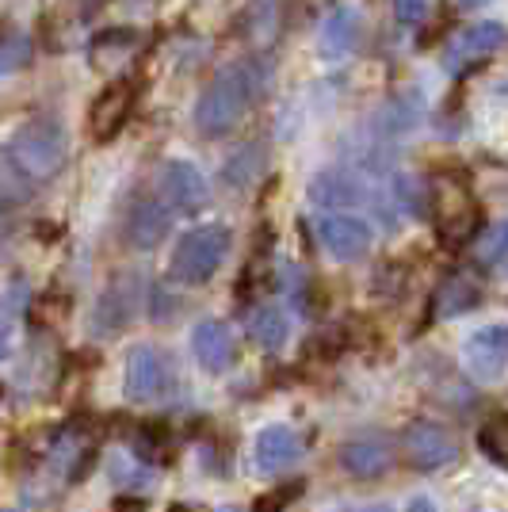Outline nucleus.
Segmentation results:
<instances>
[{
  "mask_svg": "<svg viewBox=\"0 0 508 512\" xmlns=\"http://www.w3.org/2000/svg\"><path fill=\"white\" fill-rule=\"evenodd\" d=\"M249 337H253L260 348H283L287 337H291V321L283 314V306H276V302L256 306L253 318H249Z\"/></svg>",
  "mask_w": 508,
  "mask_h": 512,
  "instance_id": "412c9836",
  "label": "nucleus"
},
{
  "mask_svg": "<svg viewBox=\"0 0 508 512\" xmlns=\"http://www.w3.org/2000/svg\"><path fill=\"white\" fill-rule=\"evenodd\" d=\"M161 199L169 203L172 211L191 214L207 203V176L195 169L191 161H169L161 169Z\"/></svg>",
  "mask_w": 508,
  "mask_h": 512,
  "instance_id": "2eb2a0df",
  "label": "nucleus"
},
{
  "mask_svg": "<svg viewBox=\"0 0 508 512\" xmlns=\"http://www.w3.org/2000/svg\"><path fill=\"white\" fill-rule=\"evenodd\" d=\"M4 222H8V214H4V203H0V230H4Z\"/></svg>",
  "mask_w": 508,
  "mask_h": 512,
  "instance_id": "2f4dec72",
  "label": "nucleus"
},
{
  "mask_svg": "<svg viewBox=\"0 0 508 512\" xmlns=\"http://www.w3.org/2000/svg\"><path fill=\"white\" fill-rule=\"evenodd\" d=\"M478 302H482V287L466 276V272H455V276H447L444 283L436 287L432 314H436V318H459L466 310H474Z\"/></svg>",
  "mask_w": 508,
  "mask_h": 512,
  "instance_id": "aec40b11",
  "label": "nucleus"
},
{
  "mask_svg": "<svg viewBox=\"0 0 508 512\" xmlns=\"http://www.w3.org/2000/svg\"><path fill=\"white\" fill-rule=\"evenodd\" d=\"M478 448H482L489 463L508 470V413H497V417H489L486 425L478 428Z\"/></svg>",
  "mask_w": 508,
  "mask_h": 512,
  "instance_id": "5701e85b",
  "label": "nucleus"
},
{
  "mask_svg": "<svg viewBox=\"0 0 508 512\" xmlns=\"http://www.w3.org/2000/svg\"><path fill=\"white\" fill-rule=\"evenodd\" d=\"M298 455H302V436H298L295 428L268 425L256 436V467L264 470V474L295 467Z\"/></svg>",
  "mask_w": 508,
  "mask_h": 512,
  "instance_id": "a211bd4d",
  "label": "nucleus"
},
{
  "mask_svg": "<svg viewBox=\"0 0 508 512\" xmlns=\"http://www.w3.org/2000/svg\"><path fill=\"white\" fill-rule=\"evenodd\" d=\"M176 386V367L157 344H138L127 356V398L130 402H161Z\"/></svg>",
  "mask_w": 508,
  "mask_h": 512,
  "instance_id": "39448f33",
  "label": "nucleus"
},
{
  "mask_svg": "<svg viewBox=\"0 0 508 512\" xmlns=\"http://www.w3.org/2000/svg\"><path fill=\"white\" fill-rule=\"evenodd\" d=\"M463 8H482V4H489V0H459Z\"/></svg>",
  "mask_w": 508,
  "mask_h": 512,
  "instance_id": "7c9ffc66",
  "label": "nucleus"
},
{
  "mask_svg": "<svg viewBox=\"0 0 508 512\" xmlns=\"http://www.w3.org/2000/svg\"><path fill=\"white\" fill-rule=\"evenodd\" d=\"M233 245V234L226 226H195L188 234L180 237V245L172 249V264H169V276L184 287H199V283H211L218 276V268L226 264Z\"/></svg>",
  "mask_w": 508,
  "mask_h": 512,
  "instance_id": "7ed1b4c3",
  "label": "nucleus"
},
{
  "mask_svg": "<svg viewBox=\"0 0 508 512\" xmlns=\"http://www.w3.org/2000/svg\"><path fill=\"white\" fill-rule=\"evenodd\" d=\"M8 352H12V337H8V329H4V325H0V360H4V356H8Z\"/></svg>",
  "mask_w": 508,
  "mask_h": 512,
  "instance_id": "c756f323",
  "label": "nucleus"
},
{
  "mask_svg": "<svg viewBox=\"0 0 508 512\" xmlns=\"http://www.w3.org/2000/svg\"><path fill=\"white\" fill-rule=\"evenodd\" d=\"M463 360L474 379L493 383L508 367V325H482L463 344Z\"/></svg>",
  "mask_w": 508,
  "mask_h": 512,
  "instance_id": "f8f14e48",
  "label": "nucleus"
},
{
  "mask_svg": "<svg viewBox=\"0 0 508 512\" xmlns=\"http://www.w3.org/2000/svg\"><path fill=\"white\" fill-rule=\"evenodd\" d=\"M172 226V207L157 195H142L130 203L127 218H123V237L130 249H157Z\"/></svg>",
  "mask_w": 508,
  "mask_h": 512,
  "instance_id": "ddd939ff",
  "label": "nucleus"
},
{
  "mask_svg": "<svg viewBox=\"0 0 508 512\" xmlns=\"http://www.w3.org/2000/svg\"><path fill=\"white\" fill-rule=\"evenodd\" d=\"M508 46V27L505 23H474V27H463L451 46H447L444 54V65L447 73H466V69H474V65H482L486 58H493L497 50H505Z\"/></svg>",
  "mask_w": 508,
  "mask_h": 512,
  "instance_id": "1a4fd4ad",
  "label": "nucleus"
},
{
  "mask_svg": "<svg viewBox=\"0 0 508 512\" xmlns=\"http://www.w3.org/2000/svg\"><path fill=\"white\" fill-rule=\"evenodd\" d=\"M298 493H302V486H298V482H291V486H283V490L260 497V505H256L253 512H283L287 505H291V497H298Z\"/></svg>",
  "mask_w": 508,
  "mask_h": 512,
  "instance_id": "cd10ccee",
  "label": "nucleus"
},
{
  "mask_svg": "<svg viewBox=\"0 0 508 512\" xmlns=\"http://www.w3.org/2000/svg\"><path fill=\"white\" fill-rule=\"evenodd\" d=\"M0 512H20V509H0Z\"/></svg>",
  "mask_w": 508,
  "mask_h": 512,
  "instance_id": "72a5a7b5",
  "label": "nucleus"
},
{
  "mask_svg": "<svg viewBox=\"0 0 508 512\" xmlns=\"http://www.w3.org/2000/svg\"><path fill=\"white\" fill-rule=\"evenodd\" d=\"M363 39V12L352 0H340L325 12V20L318 27V54L329 65L348 62L356 54V46Z\"/></svg>",
  "mask_w": 508,
  "mask_h": 512,
  "instance_id": "6e6552de",
  "label": "nucleus"
},
{
  "mask_svg": "<svg viewBox=\"0 0 508 512\" xmlns=\"http://www.w3.org/2000/svg\"><path fill=\"white\" fill-rule=\"evenodd\" d=\"M191 348H195L199 367H203V371H211V375L230 371L233 360H237L233 329L218 318H207V321H199V325H195V333H191Z\"/></svg>",
  "mask_w": 508,
  "mask_h": 512,
  "instance_id": "dca6fc26",
  "label": "nucleus"
},
{
  "mask_svg": "<svg viewBox=\"0 0 508 512\" xmlns=\"http://www.w3.org/2000/svg\"><path fill=\"white\" fill-rule=\"evenodd\" d=\"M428 8H432V0H394V20L402 27H417L428 16Z\"/></svg>",
  "mask_w": 508,
  "mask_h": 512,
  "instance_id": "bb28decb",
  "label": "nucleus"
},
{
  "mask_svg": "<svg viewBox=\"0 0 508 512\" xmlns=\"http://www.w3.org/2000/svg\"><path fill=\"white\" fill-rule=\"evenodd\" d=\"M417 123H421V100H417L413 92H402V96H394L390 104H382L379 111H375V119H371V138L386 146V142L405 138Z\"/></svg>",
  "mask_w": 508,
  "mask_h": 512,
  "instance_id": "6ab92c4d",
  "label": "nucleus"
},
{
  "mask_svg": "<svg viewBox=\"0 0 508 512\" xmlns=\"http://www.w3.org/2000/svg\"><path fill=\"white\" fill-rule=\"evenodd\" d=\"M264 85H268V69L256 58H237V62L222 65L211 77V85L203 88L199 104H195V130L203 138L230 134L253 111Z\"/></svg>",
  "mask_w": 508,
  "mask_h": 512,
  "instance_id": "f257e3e1",
  "label": "nucleus"
},
{
  "mask_svg": "<svg viewBox=\"0 0 508 512\" xmlns=\"http://www.w3.org/2000/svg\"><path fill=\"white\" fill-rule=\"evenodd\" d=\"M31 62V39L23 31H0V81Z\"/></svg>",
  "mask_w": 508,
  "mask_h": 512,
  "instance_id": "a878e982",
  "label": "nucleus"
},
{
  "mask_svg": "<svg viewBox=\"0 0 508 512\" xmlns=\"http://www.w3.org/2000/svg\"><path fill=\"white\" fill-rule=\"evenodd\" d=\"M260 165H264V153H260V146H245V150H237L230 161H226L222 180H226L230 188H249L256 176H260Z\"/></svg>",
  "mask_w": 508,
  "mask_h": 512,
  "instance_id": "b1692460",
  "label": "nucleus"
},
{
  "mask_svg": "<svg viewBox=\"0 0 508 512\" xmlns=\"http://www.w3.org/2000/svg\"><path fill=\"white\" fill-rule=\"evenodd\" d=\"M371 226L356 214L329 211L318 218V241L333 260H360L371 249Z\"/></svg>",
  "mask_w": 508,
  "mask_h": 512,
  "instance_id": "9b49d317",
  "label": "nucleus"
},
{
  "mask_svg": "<svg viewBox=\"0 0 508 512\" xmlns=\"http://www.w3.org/2000/svg\"><path fill=\"white\" fill-rule=\"evenodd\" d=\"M405 512H436V505H432L428 497H417V501H409V509Z\"/></svg>",
  "mask_w": 508,
  "mask_h": 512,
  "instance_id": "c85d7f7f",
  "label": "nucleus"
},
{
  "mask_svg": "<svg viewBox=\"0 0 508 512\" xmlns=\"http://www.w3.org/2000/svg\"><path fill=\"white\" fill-rule=\"evenodd\" d=\"M363 512H390V509H363Z\"/></svg>",
  "mask_w": 508,
  "mask_h": 512,
  "instance_id": "473e14b6",
  "label": "nucleus"
},
{
  "mask_svg": "<svg viewBox=\"0 0 508 512\" xmlns=\"http://www.w3.org/2000/svg\"><path fill=\"white\" fill-rule=\"evenodd\" d=\"M283 12H287V0H253L249 27H253L256 39H276L279 27H283Z\"/></svg>",
  "mask_w": 508,
  "mask_h": 512,
  "instance_id": "393cba45",
  "label": "nucleus"
},
{
  "mask_svg": "<svg viewBox=\"0 0 508 512\" xmlns=\"http://www.w3.org/2000/svg\"><path fill=\"white\" fill-rule=\"evenodd\" d=\"M478 264L493 276H508V222H497L478 237Z\"/></svg>",
  "mask_w": 508,
  "mask_h": 512,
  "instance_id": "4be33fe9",
  "label": "nucleus"
},
{
  "mask_svg": "<svg viewBox=\"0 0 508 512\" xmlns=\"http://www.w3.org/2000/svg\"><path fill=\"white\" fill-rule=\"evenodd\" d=\"M134 104H138V81H134V77L111 81V85L92 100V107H88V134H92L96 142H111V138L130 123Z\"/></svg>",
  "mask_w": 508,
  "mask_h": 512,
  "instance_id": "423d86ee",
  "label": "nucleus"
},
{
  "mask_svg": "<svg viewBox=\"0 0 508 512\" xmlns=\"http://www.w3.org/2000/svg\"><path fill=\"white\" fill-rule=\"evenodd\" d=\"M138 306H142V276L127 272V276L111 279L104 287V295L96 302V314H92V329L107 337V333H119L127 329L130 321L138 318Z\"/></svg>",
  "mask_w": 508,
  "mask_h": 512,
  "instance_id": "9d476101",
  "label": "nucleus"
},
{
  "mask_svg": "<svg viewBox=\"0 0 508 512\" xmlns=\"http://www.w3.org/2000/svg\"><path fill=\"white\" fill-rule=\"evenodd\" d=\"M310 199L318 207H329V211H340V207H356V203H375L371 188L363 184L356 172H321L310 184Z\"/></svg>",
  "mask_w": 508,
  "mask_h": 512,
  "instance_id": "f3484780",
  "label": "nucleus"
},
{
  "mask_svg": "<svg viewBox=\"0 0 508 512\" xmlns=\"http://www.w3.org/2000/svg\"><path fill=\"white\" fill-rule=\"evenodd\" d=\"M428 211L447 245H463L466 237H474L478 230V207H474L470 192L455 180H436L428 188Z\"/></svg>",
  "mask_w": 508,
  "mask_h": 512,
  "instance_id": "20e7f679",
  "label": "nucleus"
},
{
  "mask_svg": "<svg viewBox=\"0 0 508 512\" xmlns=\"http://www.w3.org/2000/svg\"><path fill=\"white\" fill-rule=\"evenodd\" d=\"M340 467L348 470L352 478H360V482H375V478H382L386 470L394 467V444L379 432L356 436V440H348L340 448Z\"/></svg>",
  "mask_w": 508,
  "mask_h": 512,
  "instance_id": "4468645a",
  "label": "nucleus"
},
{
  "mask_svg": "<svg viewBox=\"0 0 508 512\" xmlns=\"http://www.w3.org/2000/svg\"><path fill=\"white\" fill-rule=\"evenodd\" d=\"M65 157H69V134L65 123L54 115H35L27 119L12 142H8V161L12 169L20 172L23 180L31 184H46L65 169Z\"/></svg>",
  "mask_w": 508,
  "mask_h": 512,
  "instance_id": "f03ea898",
  "label": "nucleus"
},
{
  "mask_svg": "<svg viewBox=\"0 0 508 512\" xmlns=\"http://www.w3.org/2000/svg\"><path fill=\"white\" fill-rule=\"evenodd\" d=\"M402 451L409 467L428 474V470H440L447 463H455L459 444H455V436L444 425H436V421H413L402 432Z\"/></svg>",
  "mask_w": 508,
  "mask_h": 512,
  "instance_id": "0eeeda50",
  "label": "nucleus"
}]
</instances>
